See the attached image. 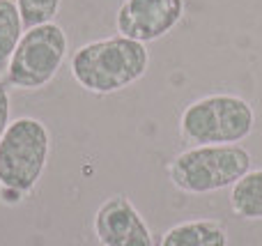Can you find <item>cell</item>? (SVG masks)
Instances as JSON below:
<instances>
[{
  "mask_svg": "<svg viewBox=\"0 0 262 246\" xmlns=\"http://www.w3.org/2000/svg\"><path fill=\"white\" fill-rule=\"evenodd\" d=\"M149 51L124 35L104 37L78 46L69 58V72L83 90L92 95H113L147 74Z\"/></svg>",
  "mask_w": 262,
  "mask_h": 246,
  "instance_id": "6da1fadb",
  "label": "cell"
},
{
  "mask_svg": "<svg viewBox=\"0 0 262 246\" xmlns=\"http://www.w3.org/2000/svg\"><path fill=\"white\" fill-rule=\"evenodd\" d=\"M255 110L244 97L207 95L180 115V133L193 145H235L251 136Z\"/></svg>",
  "mask_w": 262,
  "mask_h": 246,
  "instance_id": "7a4b0ae2",
  "label": "cell"
},
{
  "mask_svg": "<svg viewBox=\"0 0 262 246\" xmlns=\"http://www.w3.org/2000/svg\"><path fill=\"white\" fill-rule=\"evenodd\" d=\"M251 152L235 145H193L172 159L168 175L184 193H214L230 189L251 170Z\"/></svg>",
  "mask_w": 262,
  "mask_h": 246,
  "instance_id": "3957f363",
  "label": "cell"
},
{
  "mask_svg": "<svg viewBox=\"0 0 262 246\" xmlns=\"http://www.w3.org/2000/svg\"><path fill=\"white\" fill-rule=\"evenodd\" d=\"M51 156V133L41 120L16 118L0 138V189L26 196L37 187Z\"/></svg>",
  "mask_w": 262,
  "mask_h": 246,
  "instance_id": "277c9868",
  "label": "cell"
},
{
  "mask_svg": "<svg viewBox=\"0 0 262 246\" xmlns=\"http://www.w3.org/2000/svg\"><path fill=\"white\" fill-rule=\"evenodd\" d=\"M69 39L55 21L23 32L7 69L5 83L16 90H41L55 78L67 60Z\"/></svg>",
  "mask_w": 262,
  "mask_h": 246,
  "instance_id": "5b68a950",
  "label": "cell"
},
{
  "mask_svg": "<svg viewBox=\"0 0 262 246\" xmlns=\"http://www.w3.org/2000/svg\"><path fill=\"white\" fill-rule=\"evenodd\" d=\"M184 16V0H124L115 14L120 35L149 44L166 37Z\"/></svg>",
  "mask_w": 262,
  "mask_h": 246,
  "instance_id": "8992f818",
  "label": "cell"
},
{
  "mask_svg": "<svg viewBox=\"0 0 262 246\" xmlns=\"http://www.w3.org/2000/svg\"><path fill=\"white\" fill-rule=\"evenodd\" d=\"M95 235L101 246H154L145 219L127 196H111L95 214Z\"/></svg>",
  "mask_w": 262,
  "mask_h": 246,
  "instance_id": "52a82bcc",
  "label": "cell"
},
{
  "mask_svg": "<svg viewBox=\"0 0 262 246\" xmlns=\"http://www.w3.org/2000/svg\"><path fill=\"white\" fill-rule=\"evenodd\" d=\"M159 246H228V233L219 221L191 219L168 228Z\"/></svg>",
  "mask_w": 262,
  "mask_h": 246,
  "instance_id": "ba28073f",
  "label": "cell"
},
{
  "mask_svg": "<svg viewBox=\"0 0 262 246\" xmlns=\"http://www.w3.org/2000/svg\"><path fill=\"white\" fill-rule=\"evenodd\" d=\"M230 207L239 219L262 221V168L249 170L230 187Z\"/></svg>",
  "mask_w": 262,
  "mask_h": 246,
  "instance_id": "9c48e42d",
  "label": "cell"
},
{
  "mask_svg": "<svg viewBox=\"0 0 262 246\" xmlns=\"http://www.w3.org/2000/svg\"><path fill=\"white\" fill-rule=\"evenodd\" d=\"M23 32H26V28H23L16 3L14 0H0V72L7 69Z\"/></svg>",
  "mask_w": 262,
  "mask_h": 246,
  "instance_id": "30bf717a",
  "label": "cell"
},
{
  "mask_svg": "<svg viewBox=\"0 0 262 246\" xmlns=\"http://www.w3.org/2000/svg\"><path fill=\"white\" fill-rule=\"evenodd\" d=\"M14 3L18 7V14H21L23 28L30 30V28L53 21L60 12L62 0H14Z\"/></svg>",
  "mask_w": 262,
  "mask_h": 246,
  "instance_id": "8fae6325",
  "label": "cell"
},
{
  "mask_svg": "<svg viewBox=\"0 0 262 246\" xmlns=\"http://www.w3.org/2000/svg\"><path fill=\"white\" fill-rule=\"evenodd\" d=\"M9 115H12V101H9V90H7V83L0 81V138L5 136L9 122Z\"/></svg>",
  "mask_w": 262,
  "mask_h": 246,
  "instance_id": "7c38bea8",
  "label": "cell"
}]
</instances>
